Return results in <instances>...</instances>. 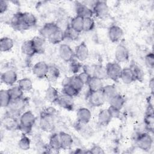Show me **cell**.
<instances>
[{
    "label": "cell",
    "instance_id": "obj_1",
    "mask_svg": "<svg viewBox=\"0 0 154 154\" xmlns=\"http://www.w3.org/2000/svg\"><path fill=\"white\" fill-rule=\"evenodd\" d=\"M19 130L23 134H29L32 129L36 120L34 114L30 110L26 111L21 114L19 118Z\"/></svg>",
    "mask_w": 154,
    "mask_h": 154
},
{
    "label": "cell",
    "instance_id": "obj_2",
    "mask_svg": "<svg viewBox=\"0 0 154 154\" xmlns=\"http://www.w3.org/2000/svg\"><path fill=\"white\" fill-rule=\"evenodd\" d=\"M28 102V99L23 96L16 99L11 100L7 108L5 114L16 118H19L22 111L25 108Z\"/></svg>",
    "mask_w": 154,
    "mask_h": 154
},
{
    "label": "cell",
    "instance_id": "obj_3",
    "mask_svg": "<svg viewBox=\"0 0 154 154\" xmlns=\"http://www.w3.org/2000/svg\"><path fill=\"white\" fill-rule=\"evenodd\" d=\"M137 146L144 151L149 150L153 144L152 136L148 132H141L138 134L135 139Z\"/></svg>",
    "mask_w": 154,
    "mask_h": 154
},
{
    "label": "cell",
    "instance_id": "obj_4",
    "mask_svg": "<svg viewBox=\"0 0 154 154\" xmlns=\"http://www.w3.org/2000/svg\"><path fill=\"white\" fill-rule=\"evenodd\" d=\"M107 78L117 82L120 78L122 68L117 62H109L105 66Z\"/></svg>",
    "mask_w": 154,
    "mask_h": 154
},
{
    "label": "cell",
    "instance_id": "obj_5",
    "mask_svg": "<svg viewBox=\"0 0 154 154\" xmlns=\"http://www.w3.org/2000/svg\"><path fill=\"white\" fill-rule=\"evenodd\" d=\"M54 116L46 113L43 110L40 112L39 125L40 128L46 132H51L54 128Z\"/></svg>",
    "mask_w": 154,
    "mask_h": 154
},
{
    "label": "cell",
    "instance_id": "obj_6",
    "mask_svg": "<svg viewBox=\"0 0 154 154\" xmlns=\"http://www.w3.org/2000/svg\"><path fill=\"white\" fill-rule=\"evenodd\" d=\"M92 10L93 14L99 18H103L108 15L109 12V7L105 1H95Z\"/></svg>",
    "mask_w": 154,
    "mask_h": 154
},
{
    "label": "cell",
    "instance_id": "obj_7",
    "mask_svg": "<svg viewBox=\"0 0 154 154\" xmlns=\"http://www.w3.org/2000/svg\"><path fill=\"white\" fill-rule=\"evenodd\" d=\"M87 99L89 104L93 107H99L103 105L106 101L102 91H89Z\"/></svg>",
    "mask_w": 154,
    "mask_h": 154
},
{
    "label": "cell",
    "instance_id": "obj_8",
    "mask_svg": "<svg viewBox=\"0 0 154 154\" xmlns=\"http://www.w3.org/2000/svg\"><path fill=\"white\" fill-rule=\"evenodd\" d=\"M58 54L60 58L66 63H70L75 58L74 51L67 44H61L58 49Z\"/></svg>",
    "mask_w": 154,
    "mask_h": 154
},
{
    "label": "cell",
    "instance_id": "obj_9",
    "mask_svg": "<svg viewBox=\"0 0 154 154\" xmlns=\"http://www.w3.org/2000/svg\"><path fill=\"white\" fill-rule=\"evenodd\" d=\"M49 66L45 61L37 62L32 67V72L38 79L46 78Z\"/></svg>",
    "mask_w": 154,
    "mask_h": 154
},
{
    "label": "cell",
    "instance_id": "obj_10",
    "mask_svg": "<svg viewBox=\"0 0 154 154\" xmlns=\"http://www.w3.org/2000/svg\"><path fill=\"white\" fill-rule=\"evenodd\" d=\"M114 57L117 63H125L129 58V51L126 46L123 44H119L116 47Z\"/></svg>",
    "mask_w": 154,
    "mask_h": 154
},
{
    "label": "cell",
    "instance_id": "obj_11",
    "mask_svg": "<svg viewBox=\"0 0 154 154\" xmlns=\"http://www.w3.org/2000/svg\"><path fill=\"white\" fill-rule=\"evenodd\" d=\"M108 35L111 42L117 43L122 38L123 31L120 26L117 25H112L110 26L108 29Z\"/></svg>",
    "mask_w": 154,
    "mask_h": 154
},
{
    "label": "cell",
    "instance_id": "obj_12",
    "mask_svg": "<svg viewBox=\"0 0 154 154\" xmlns=\"http://www.w3.org/2000/svg\"><path fill=\"white\" fill-rule=\"evenodd\" d=\"M75 57L79 61H85L89 55V50L87 45L84 42H82L75 47Z\"/></svg>",
    "mask_w": 154,
    "mask_h": 154
},
{
    "label": "cell",
    "instance_id": "obj_13",
    "mask_svg": "<svg viewBox=\"0 0 154 154\" xmlns=\"http://www.w3.org/2000/svg\"><path fill=\"white\" fill-rule=\"evenodd\" d=\"M58 28H59V27L56 23L52 22H47L39 29L40 35L45 39H48Z\"/></svg>",
    "mask_w": 154,
    "mask_h": 154
},
{
    "label": "cell",
    "instance_id": "obj_14",
    "mask_svg": "<svg viewBox=\"0 0 154 154\" xmlns=\"http://www.w3.org/2000/svg\"><path fill=\"white\" fill-rule=\"evenodd\" d=\"M75 10L76 15L81 16L83 19L86 17H92L94 15L92 9L83 2H76L75 4Z\"/></svg>",
    "mask_w": 154,
    "mask_h": 154
},
{
    "label": "cell",
    "instance_id": "obj_15",
    "mask_svg": "<svg viewBox=\"0 0 154 154\" xmlns=\"http://www.w3.org/2000/svg\"><path fill=\"white\" fill-rule=\"evenodd\" d=\"M10 24L14 29L19 31L28 29L23 21L22 12H17L13 14L10 19Z\"/></svg>",
    "mask_w": 154,
    "mask_h": 154
},
{
    "label": "cell",
    "instance_id": "obj_16",
    "mask_svg": "<svg viewBox=\"0 0 154 154\" xmlns=\"http://www.w3.org/2000/svg\"><path fill=\"white\" fill-rule=\"evenodd\" d=\"M2 124L4 127L8 131L19 129V120H18V118H16L7 114L4 115Z\"/></svg>",
    "mask_w": 154,
    "mask_h": 154
},
{
    "label": "cell",
    "instance_id": "obj_17",
    "mask_svg": "<svg viewBox=\"0 0 154 154\" xmlns=\"http://www.w3.org/2000/svg\"><path fill=\"white\" fill-rule=\"evenodd\" d=\"M1 79L2 83L7 85H13L17 80V75L13 70H8L1 73Z\"/></svg>",
    "mask_w": 154,
    "mask_h": 154
},
{
    "label": "cell",
    "instance_id": "obj_18",
    "mask_svg": "<svg viewBox=\"0 0 154 154\" xmlns=\"http://www.w3.org/2000/svg\"><path fill=\"white\" fill-rule=\"evenodd\" d=\"M72 99V97H70L66 94H60V96L56 103L64 109H66L68 111H72L74 107V103Z\"/></svg>",
    "mask_w": 154,
    "mask_h": 154
},
{
    "label": "cell",
    "instance_id": "obj_19",
    "mask_svg": "<svg viewBox=\"0 0 154 154\" xmlns=\"http://www.w3.org/2000/svg\"><path fill=\"white\" fill-rule=\"evenodd\" d=\"M76 116L78 122L82 123L87 124L91 120V112L88 108L82 107L77 110Z\"/></svg>",
    "mask_w": 154,
    "mask_h": 154
},
{
    "label": "cell",
    "instance_id": "obj_20",
    "mask_svg": "<svg viewBox=\"0 0 154 154\" xmlns=\"http://www.w3.org/2000/svg\"><path fill=\"white\" fill-rule=\"evenodd\" d=\"M31 40L33 43L36 54H43L45 51L46 46V39L42 36H35Z\"/></svg>",
    "mask_w": 154,
    "mask_h": 154
},
{
    "label": "cell",
    "instance_id": "obj_21",
    "mask_svg": "<svg viewBox=\"0 0 154 154\" xmlns=\"http://www.w3.org/2000/svg\"><path fill=\"white\" fill-rule=\"evenodd\" d=\"M58 134L61 142V149L67 150L70 149L73 143V139L72 137L69 134L64 131H61Z\"/></svg>",
    "mask_w": 154,
    "mask_h": 154
},
{
    "label": "cell",
    "instance_id": "obj_22",
    "mask_svg": "<svg viewBox=\"0 0 154 154\" xmlns=\"http://www.w3.org/2000/svg\"><path fill=\"white\" fill-rule=\"evenodd\" d=\"M21 51L27 57H32L36 54L31 39L25 41L21 45Z\"/></svg>",
    "mask_w": 154,
    "mask_h": 154
},
{
    "label": "cell",
    "instance_id": "obj_23",
    "mask_svg": "<svg viewBox=\"0 0 154 154\" xmlns=\"http://www.w3.org/2000/svg\"><path fill=\"white\" fill-rule=\"evenodd\" d=\"M60 96L58 90L52 85H49L45 91V99L52 103H56Z\"/></svg>",
    "mask_w": 154,
    "mask_h": 154
},
{
    "label": "cell",
    "instance_id": "obj_24",
    "mask_svg": "<svg viewBox=\"0 0 154 154\" xmlns=\"http://www.w3.org/2000/svg\"><path fill=\"white\" fill-rule=\"evenodd\" d=\"M67 83H69L70 85H72L79 92H80L82 90V89L83 88V87L84 85L83 82L81 81V79L78 77V75H74L69 78L65 79L64 80L62 85L64 84H67Z\"/></svg>",
    "mask_w": 154,
    "mask_h": 154
},
{
    "label": "cell",
    "instance_id": "obj_25",
    "mask_svg": "<svg viewBox=\"0 0 154 154\" xmlns=\"http://www.w3.org/2000/svg\"><path fill=\"white\" fill-rule=\"evenodd\" d=\"M60 76L59 69L54 65H49L46 78L50 82H56Z\"/></svg>",
    "mask_w": 154,
    "mask_h": 154
},
{
    "label": "cell",
    "instance_id": "obj_26",
    "mask_svg": "<svg viewBox=\"0 0 154 154\" xmlns=\"http://www.w3.org/2000/svg\"><path fill=\"white\" fill-rule=\"evenodd\" d=\"M48 146L51 150H52L54 152H58L60 149H61L59 134L53 133L51 135L49 138Z\"/></svg>",
    "mask_w": 154,
    "mask_h": 154
},
{
    "label": "cell",
    "instance_id": "obj_27",
    "mask_svg": "<svg viewBox=\"0 0 154 154\" xmlns=\"http://www.w3.org/2000/svg\"><path fill=\"white\" fill-rule=\"evenodd\" d=\"M87 85L88 87L89 91H101L104 86L102 80L95 76L91 77Z\"/></svg>",
    "mask_w": 154,
    "mask_h": 154
},
{
    "label": "cell",
    "instance_id": "obj_28",
    "mask_svg": "<svg viewBox=\"0 0 154 154\" xmlns=\"http://www.w3.org/2000/svg\"><path fill=\"white\" fill-rule=\"evenodd\" d=\"M120 79H121L122 82L126 84H130L133 82L136 81L129 67L122 69Z\"/></svg>",
    "mask_w": 154,
    "mask_h": 154
},
{
    "label": "cell",
    "instance_id": "obj_29",
    "mask_svg": "<svg viewBox=\"0 0 154 154\" xmlns=\"http://www.w3.org/2000/svg\"><path fill=\"white\" fill-rule=\"evenodd\" d=\"M112 119L108 109H101L97 115L98 123L102 126L108 125L111 122Z\"/></svg>",
    "mask_w": 154,
    "mask_h": 154
},
{
    "label": "cell",
    "instance_id": "obj_30",
    "mask_svg": "<svg viewBox=\"0 0 154 154\" xmlns=\"http://www.w3.org/2000/svg\"><path fill=\"white\" fill-rule=\"evenodd\" d=\"M83 22L84 19L79 16H75L72 17L69 23L70 26L78 33L83 31Z\"/></svg>",
    "mask_w": 154,
    "mask_h": 154
},
{
    "label": "cell",
    "instance_id": "obj_31",
    "mask_svg": "<svg viewBox=\"0 0 154 154\" xmlns=\"http://www.w3.org/2000/svg\"><path fill=\"white\" fill-rule=\"evenodd\" d=\"M101 91L107 101H109L112 97L117 94V88L113 84H108L103 86Z\"/></svg>",
    "mask_w": 154,
    "mask_h": 154
},
{
    "label": "cell",
    "instance_id": "obj_32",
    "mask_svg": "<svg viewBox=\"0 0 154 154\" xmlns=\"http://www.w3.org/2000/svg\"><path fill=\"white\" fill-rule=\"evenodd\" d=\"M92 76H95L102 80L108 78L106 67L102 64H97L93 66Z\"/></svg>",
    "mask_w": 154,
    "mask_h": 154
},
{
    "label": "cell",
    "instance_id": "obj_33",
    "mask_svg": "<svg viewBox=\"0 0 154 154\" xmlns=\"http://www.w3.org/2000/svg\"><path fill=\"white\" fill-rule=\"evenodd\" d=\"M64 39V31L59 28L50 36L48 40L53 45H57L61 43Z\"/></svg>",
    "mask_w": 154,
    "mask_h": 154
},
{
    "label": "cell",
    "instance_id": "obj_34",
    "mask_svg": "<svg viewBox=\"0 0 154 154\" xmlns=\"http://www.w3.org/2000/svg\"><path fill=\"white\" fill-rule=\"evenodd\" d=\"M22 19L27 29L35 26L37 23L36 17L31 13L22 12Z\"/></svg>",
    "mask_w": 154,
    "mask_h": 154
},
{
    "label": "cell",
    "instance_id": "obj_35",
    "mask_svg": "<svg viewBox=\"0 0 154 154\" xmlns=\"http://www.w3.org/2000/svg\"><path fill=\"white\" fill-rule=\"evenodd\" d=\"M129 68L131 69L134 76L135 81H138L140 82L143 81L144 78V73L141 68L134 61H132L131 63Z\"/></svg>",
    "mask_w": 154,
    "mask_h": 154
},
{
    "label": "cell",
    "instance_id": "obj_36",
    "mask_svg": "<svg viewBox=\"0 0 154 154\" xmlns=\"http://www.w3.org/2000/svg\"><path fill=\"white\" fill-rule=\"evenodd\" d=\"M14 46L13 39L9 37H3L0 40V49L1 52L10 51Z\"/></svg>",
    "mask_w": 154,
    "mask_h": 154
},
{
    "label": "cell",
    "instance_id": "obj_37",
    "mask_svg": "<svg viewBox=\"0 0 154 154\" xmlns=\"http://www.w3.org/2000/svg\"><path fill=\"white\" fill-rule=\"evenodd\" d=\"M108 102L109 103V105L116 107L121 110L125 103V99L122 95L117 93L116 96L112 97Z\"/></svg>",
    "mask_w": 154,
    "mask_h": 154
},
{
    "label": "cell",
    "instance_id": "obj_38",
    "mask_svg": "<svg viewBox=\"0 0 154 154\" xmlns=\"http://www.w3.org/2000/svg\"><path fill=\"white\" fill-rule=\"evenodd\" d=\"M18 86L23 91H29L32 89V82L29 78H23L17 82Z\"/></svg>",
    "mask_w": 154,
    "mask_h": 154
},
{
    "label": "cell",
    "instance_id": "obj_39",
    "mask_svg": "<svg viewBox=\"0 0 154 154\" xmlns=\"http://www.w3.org/2000/svg\"><path fill=\"white\" fill-rule=\"evenodd\" d=\"M62 93L73 98L75 96H77L79 92L76 88H75L72 85H70L69 83H67L63 84Z\"/></svg>",
    "mask_w": 154,
    "mask_h": 154
},
{
    "label": "cell",
    "instance_id": "obj_40",
    "mask_svg": "<svg viewBox=\"0 0 154 154\" xmlns=\"http://www.w3.org/2000/svg\"><path fill=\"white\" fill-rule=\"evenodd\" d=\"M11 101L8 90H1L0 91V102L2 108H7Z\"/></svg>",
    "mask_w": 154,
    "mask_h": 154
},
{
    "label": "cell",
    "instance_id": "obj_41",
    "mask_svg": "<svg viewBox=\"0 0 154 154\" xmlns=\"http://www.w3.org/2000/svg\"><path fill=\"white\" fill-rule=\"evenodd\" d=\"M76 126V131H78L81 135L85 137H88L91 135V132L93 129L90 126H87V124H84L78 122Z\"/></svg>",
    "mask_w": 154,
    "mask_h": 154
},
{
    "label": "cell",
    "instance_id": "obj_42",
    "mask_svg": "<svg viewBox=\"0 0 154 154\" xmlns=\"http://www.w3.org/2000/svg\"><path fill=\"white\" fill-rule=\"evenodd\" d=\"M8 93L10 96L11 100L20 98L23 96V91L17 85H14L8 89Z\"/></svg>",
    "mask_w": 154,
    "mask_h": 154
},
{
    "label": "cell",
    "instance_id": "obj_43",
    "mask_svg": "<svg viewBox=\"0 0 154 154\" xmlns=\"http://www.w3.org/2000/svg\"><path fill=\"white\" fill-rule=\"evenodd\" d=\"M31 146V140L25 134H23L21 136L19 142L18 147L22 150H28Z\"/></svg>",
    "mask_w": 154,
    "mask_h": 154
},
{
    "label": "cell",
    "instance_id": "obj_44",
    "mask_svg": "<svg viewBox=\"0 0 154 154\" xmlns=\"http://www.w3.org/2000/svg\"><path fill=\"white\" fill-rule=\"evenodd\" d=\"M64 33L65 39L69 40H76L78 38L79 35V33L72 29L69 25L64 30Z\"/></svg>",
    "mask_w": 154,
    "mask_h": 154
},
{
    "label": "cell",
    "instance_id": "obj_45",
    "mask_svg": "<svg viewBox=\"0 0 154 154\" xmlns=\"http://www.w3.org/2000/svg\"><path fill=\"white\" fill-rule=\"evenodd\" d=\"M82 66H83L79 62V61H78L77 59L74 58L70 62L69 69L72 73L76 75L80 71L81 69H82Z\"/></svg>",
    "mask_w": 154,
    "mask_h": 154
},
{
    "label": "cell",
    "instance_id": "obj_46",
    "mask_svg": "<svg viewBox=\"0 0 154 154\" xmlns=\"http://www.w3.org/2000/svg\"><path fill=\"white\" fill-rule=\"evenodd\" d=\"M95 27V22L93 17L84 18L83 31L88 32L92 31Z\"/></svg>",
    "mask_w": 154,
    "mask_h": 154
},
{
    "label": "cell",
    "instance_id": "obj_47",
    "mask_svg": "<svg viewBox=\"0 0 154 154\" xmlns=\"http://www.w3.org/2000/svg\"><path fill=\"white\" fill-rule=\"evenodd\" d=\"M145 64L147 67L153 69L154 67V54L152 52H149L144 57Z\"/></svg>",
    "mask_w": 154,
    "mask_h": 154
},
{
    "label": "cell",
    "instance_id": "obj_48",
    "mask_svg": "<svg viewBox=\"0 0 154 154\" xmlns=\"http://www.w3.org/2000/svg\"><path fill=\"white\" fill-rule=\"evenodd\" d=\"M78 76L84 85L88 84V83L91 77V76L90 74H88L87 72H84V71H82V72L79 73L78 75Z\"/></svg>",
    "mask_w": 154,
    "mask_h": 154
},
{
    "label": "cell",
    "instance_id": "obj_49",
    "mask_svg": "<svg viewBox=\"0 0 154 154\" xmlns=\"http://www.w3.org/2000/svg\"><path fill=\"white\" fill-rule=\"evenodd\" d=\"M107 109L112 118L117 119L120 117V109L111 105Z\"/></svg>",
    "mask_w": 154,
    "mask_h": 154
},
{
    "label": "cell",
    "instance_id": "obj_50",
    "mask_svg": "<svg viewBox=\"0 0 154 154\" xmlns=\"http://www.w3.org/2000/svg\"><path fill=\"white\" fill-rule=\"evenodd\" d=\"M88 153L92 154H102L105 153L103 149L99 145H93L90 149H88Z\"/></svg>",
    "mask_w": 154,
    "mask_h": 154
},
{
    "label": "cell",
    "instance_id": "obj_51",
    "mask_svg": "<svg viewBox=\"0 0 154 154\" xmlns=\"http://www.w3.org/2000/svg\"><path fill=\"white\" fill-rule=\"evenodd\" d=\"M8 8V2L5 0H1L0 1V13L1 14L5 13Z\"/></svg>",
    "mask_w": 154,
    "mask_h": 154
},
{
    "label": "cell",
    "instance_id": "obj_52",
    "mask_svg": "<svg viewBox=\"0 0 154 154\" xmlns=\"http://www.w3.org/2000/svg\"><path fill=\"white\" fill-rule=\"evenodd\" d=\"M43 111L46 113H47L48 114H50V115H52V116H55V115L56 114V112H57L56 109L54 107H53V106L47 107L45 109H44Z\"/></svg>",
    "mask_w": 154,
    "mask_h": 154
}]
</instances>
